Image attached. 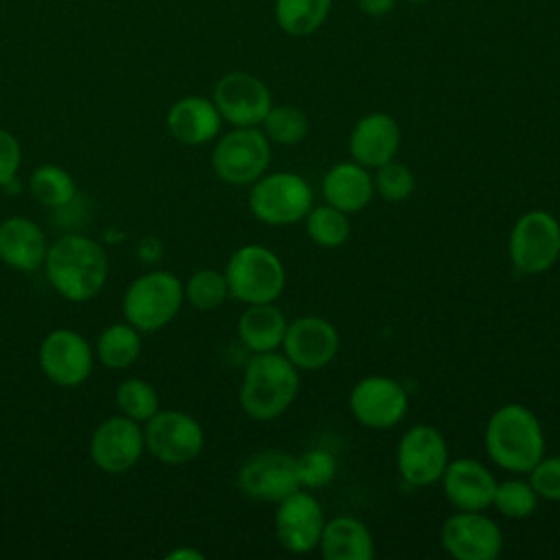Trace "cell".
<instances>
[{
    "instance_id": "24",
    "label": "cell",
    "mask_w": 560,
    "mask_h": 560,
    "mask_svg": "<svg viewBox=\"0 0 560 560\" xmlns=\"http://www.w3.org/2000/svg\"><path fill=\"white\" fill-rule=\"evenodd\" d=\"M317 549L326 560H372L376 551L370 527L350 514L324 523Z\"/></svg>"
},
{
    "instance_id": "40",
    "label": "cell",
    "mask_w": 560,
    "mask_h": 560,
    "mask_svg": "<svg viewBox=\"0 0 560 560\" xmlns=\"http://www.w3.org/2000/svg\"><path fill=\"white\" fill-rule=\"evenodd\" d=\"M405 2H429V0H405Z\"/></svg>"
},
{
    "instance_id": "20",
    "label": "cell",
    "mask_w": 560,
    "mask_h": 560,
    "mask_svg": "<svg viewBox=\"0 0 560 560\" xmlns=\"http://www.w3.org/2000/svg\"><path fill=\"white\" fill-rule=\"evenodd\" d=\"M400 149V127L394 116L372 112L359 118L348 138V151L365 168H378L396 158Z\"/></svg>"
},
{
    "instance_id": "26",
    "label": "cell",
    "mask_w": 560,
    "mask_h": 560,
    "mask_svg": "<svg viewBox=\"0 0 560 560\" xmlns=\"http://www.w3.org/2000/svg\"><path fill=\"white\" fill-rule=\"evenodd\" d=\"M332 0H276V22L291 37L313 35L328 18Z\"/></svg>"
},
{
    "instance_id": "34",
    "label": "cell",
    "mask_w": 560,
    "mask_h": 560,
    "mask_svg": "<svg viewBox=\"0 0 560 560\" xmlns=\"http://www.w3.org/2000/svg\"><path fill=\"white\" fill-rule=\"evenodd\" d=\"M300 486L306 490L324 488L337 477V457L322 446L308 448L295 457Z\"/></svg>"
},
{
    "instance_id": "13",
    "label": "cell",
    "mask_w": 560,
    "mask_h": 560,
    "mask_svg": "<svg viewBox=\"0 0 560 560\" xmlns=\"http://www.w3.org/2000/svg\"><path fill=\"white\" fill-rule=\"evenodd\" d=\"M144 446L164 464H188L203 448L201 424L184 411H158L147 420Z\"/></svg>"
},
{
    "instance_id": "16",
    "label": "cell",
    "mask_w": 560,
    "mask_h": 560,
    "mask_svg": "<svg viewBox=\"0 0 560 560\" xmlns=\"http://www.w3.org/2000/svg\"><path fill=\"white\" fill-rule=\"evenodd\" d=\"M236 483L245 497L269 503H278L280 499L302 488L295 457L282 451H262L252 455L241 466Z\"/></svg>"
},
{
    "instance_id": "28",
    "label": "cell",
    "mask_w": 560,
    "mask_h": 560,
    "mask_svg": "<svg viewBox=\"0 0 560 560\" xmlns=\"http://www.w3.org/2000/svg\"><path fill=\"white\" fill-rule=\"evenodd\" d=\"M304 223L308 238L324 249L341 247L350 236V214L326 201L322 206H313L304 217Z\"/></svg>"
},
{
    "instance_id": "1",
    "label": "cell",
    "mask_w": 560,
    "mask_h": 560,
    "mask_svg": "<svg viewBox=\"0 0 560 560\" xmlns=\"http://www.w3.org/2000/svg\"><path fill=\"white\" fill-rule=\"evenodd\" d=\"M50 287L70 302L92 300L105 284L109 262L105 249L81 234H68L55 241L44 258Z\"/></svg>"
},
{
    "instance_id": "19",
    "label": "cell",
    "mask_w": 560,
    "mask_h": 560,
    "mask_svg": "<svg viewBox=\"0 0 560 560\" xmlns=\"http://www.w3.org/2000/svg\"><path fill=\"white\" fill-rule=\"evenodd\" d=\"M442 492L455 510H488L492 505L497 477L479 459H448L442 477Z\"/></svg>"
},
{
    "instance_id": "6",
    "label": "cell",
    "mask_w": 560,
    "mask_h": 560,
    "mask_svg": "<svg viewBox=\"0 0 560 560\" xmlns=\"http://www.w3.org/2000/svg\"><path fill=\"white\" fill-rule=\"evenodd\" d=\"M184 284L171 271H151L136 278L125 298L122 313L127 322L144 332L166 326L179 313Z\"/></svg>"
},
{
    "instance_id": "7",
    "label": "cell",
    "mask_w": 560,
    "mask_h": 560,
    "mask_svg": "<svg viewBox=\"0 0 560 560\" xmlns=\"http://www.w3.org/2000/svg\"><path fill=\"white\" fill-rule=\"evenodd\" d=\"M508 256L527 276L551 269L560 258V221L540 208L523 212L510 230Z\"/></svg>"
},
{
    "instance_id": "21",
    "label": "cell",
    "mask_w": 560,
    "mask_h": 560,
    "mask_svg": "<svg viewBox=\"0 0 560 560\" xmlns=\"http://www.w3.org/2000/svg\"><path fill=\"white\" fill-rule=\"evenodd\" d=\"M221 114L210 98L184 96L175 101L166 114L171 136L188 147H199L217 138L221 129Z\"/></svg>"
},
{
    "instance_id": "36",
    "label": "cell",
    "mask_w": 560,
    "mask_h": 560,
    "mask_svg": "<svg viewBox=\"0 0 560 560\" xmlns=\"http://www.w3.org/2000/svg\"><path fill=\"white\" fill-rule=\"evenodd\" d=\"M527 481L538 499L560 501V455H542L527 472Z\"/></svg>"
},
{
    "instance_id": "37",
    "label": "cell",
    "mask_w": 560,
    "mask_h": 560,
    "mask_svg": "<svg viewBox=\"0 0 560 560\" xmlns=\"http://www.w3.org/2000/svg\"><path fill=\"white\" fill-rule=\"evenodd\" d=\"M20 160H22L20 142L9 131L0 129V186H7L15 179Z\"/></svg>"
},
{
    "instance_id": "10",
    "label": "cell",
    "mask_w": 560,
    "mask_h": 560,
    "mask_svg": "<svg viewBox=\"0 0 560 560\" xmlns=\"http://www.w3.org/2000/svg\"><path fill=\"white\" fill-rule=\"evenodd\" d=\"M348 407L361 427L385 431L407 416L409 394L396 378L372 374L354 383L348 396Z\"/></svg>"
},
{
    "instance_id": "31",
    "label": "cell",
    "mask_w": 560,
    "mask_h": 560,
    "mask_svg": "<svg viewBox=\"0 0 560 560\" xmlns=\"http://www.w3.org/2000/svg\"><path fill=\"white\" fill-rule=\"evenodd\" d=\"M230 298L228 280L223 271L199 269L184 284V300H188L199 311L219 308Z\"/></svg>"
},
{
    "instance_id": "18",
    "label": "cell",
    "mask_w": 560,
    "mask_h": 560,
    "mask_svg": "<svg viewBox=\"0 0 560 560\" xmlns=\"http://www.w3.org/2000/svg\"><path fill=\"white\" fill-rule=\"evenodd\" d=\"M144 451V433L136 420L127 416H112L96 427L90 438L92 462L109 472L120 475L129 470Z\"/></svg>"
},
{
    "instance_id": "39",
    "label": "cell",
    "mask_w": 560,
    "mask_h": 560,
    "mask_svg": "<svg viewBox=\"0 0 560 560\" xmlns=\"http://www.w3.org/2000/svg\"><path fill=\"white\" fill-rule=\"evenodd\" d=\"M166 558L168 560H203V553L197 549H190V547H182V549L171 551Z\"/></svg>"
},
{
    "instance_id": "2",
    "label": "cell",
    "mask_w": 560,
    "mask_h": 560,
    "mask_svg": "<svg viewBox=\"0 0 560 560\" xmlns=\"http://www.w3.org/2000/svg\"><path fill=\"white\" fill-rule=\"evenodd\" d=\"M483 446L494 466L508 472H529L545 455V431L529 407L505 402L488 418Z\"/></svg>"
},
{
    "instance_id": "30",
    "label": "cell",
    "mask_w": 560,
    "mask_h": 560,
    "mask_svg": "<svg viewBox=\"0 0 560 560\" xmlns=\"http://www.w3.org/2000/svg\"><path fill=\"white\" fill-rule=\"evenodd\" d=\"M501 516L510 521L527 518L538 508V494L525 479H505L497 481L492 505Z\"/></svg>"
},
{
    "instance_id": "17",
    "label": "cell",
    "mask_w": 560,
    "mask_h": 560,
    "mask_svg": "<svg viewBox=\"0 0 560 560\" xmlns=\"http://www.w3.org/2000/svg\"><path fill=\"white\" fill-rule=\"evenodd\" d=\"M39 365L55 385L77 387L92 372V348L77 330L57 328L39 346Z\"/></svg>"
},
{
    "instance_id": "9",
    "label": "cell",
    "mask_w": 560,
    "mask_h": 560,
    "mask_svg": "<svg viewBox=\"0 0 560 560\" xmlns=\"http://www.w3.org/2000/svg\"><path fill=\"white\" fill-rule=\"evenodd\" d=\"M448 459L446 438L431 424L409 427L396 446L398 475L413 488L438 483Z\"/></svg>"
},
{
    "instance_id": "5",
    "label": "cell",
    "mask_w": 560,
    "mask_h": 560,
    "mask_svg": "<svg viewBox=\"0 0 560 560\" xmlns=\"http://www.w3.org/2000/svg\"><path fill=\"white\" fill-rule=\"evenodd\" d=\"M249 210L265 225H291L304 221L313 208L308 182L291 171L260 175L249 190Z\"/></svg>"
},
{
    "instance_id": "14",
    "label": "cell",
    "mask_w": 560,
    "mask_h": 560,
    "mask_svg": "<svg viewBox=\"0 0 560 560\" xmlns=\"http://www.w3.org/2000/svg\"><path fill=\"white\" fill-rule=\"evenodd\" d=\"M221 118L232 127H258L273 105L271 90L249 72L223 74L212 92Z\"/></svg>"
},
{
    "instance_id": "3",
    "label": "cell",
    "mask_w": 560,
    "mask_h": 560,
    "mask_svg": "<svg viewBox=\"0 0 560 560\" xmlns=\"http://www.w3.org/2000/svg\"><path fill=\"white\" fill-rule=\"evenodd\" d=\"M300 392V370L284 352H254L245 365L238 402L252 420H276Z\"/></svg>"
},
{
    "instance_id": "35",
    "label": "cell",
    "mask_w": 560,
    "mask_h": 560,
    "mask_svg": "<svg viewBox=\"0 0 560 560\" xmlns=\"http://www.w3.org/2000/svg\"><path fill=\"white\" fill-rule=\"evenodd\" d=\"M372 177H374V192L385 201H394V203L405 201L411 197L416 188L413 171L407 164L396 162V158L381 164Z\"/></svg>"
},
{
    "instance_id": "11",
    "label": "cell",
    "mask_w": 560,
    "mask_h": 560,
    "mask_svg": "<svg viewBox=\"0 0 560 560\" xmlns=\"http://www.w3.org/2000/svg\"><path fill=\"white\" fill-rule=\"evenodd\" d=\"M440 542L455 560H494L503 549V532L486 510H455L442 523Z\"/></svg>"
},
{
    "instance_id": "23",
    "label": "cell",
    "mask_w": 560,
    "mask_h": 560,
    "mask_svg": "<svg viewBox=\"0 0 560 560\" xmlns=\"http://www.w3.org/2000/svg\"><path fill=\"white\" fill-rule=\"evenodd\" d=\"M48 245L39 225L26 217L0 223V260L15 271H33L44 265Z\"/></svg>"
},
{
    "instance_id": "38",
    "label": "cell",
    "mask_w": 560,
    "mask_h": 560,
    "mask_svg": "<svg viewBox=\"0 0 560 560\" xmlns=\"http://www.w3.org/2000/svg\"><path fill=\"white\" fill-rule=\"evenodd\" d=\"M396 0H359V9L370 18H383L394 9Z\"/></svg>"
},
{
    "instance_id": "4",
    "label": "cell",
    "mask_w": 560,
    "mask_h": 560,
    "mask_svg": "<svg viewBox=\"0 0 560 560\" xmlns=\"http://www.w3.org/2000/svg\"><path fill=\"white\" fill-rule=\"evenodd\" d=\"M225 280L230 298L245 304L276 302L287 284V271L276 252L265 245L238 247L228 265Z\"/></svg>"
},
{
    "instance_id": "32",
    "label": "cell",
    "mask_w": 560,
    "mask_h": 560,
    "mask_svg": "<svg viewBox=\"0 0 560 560\" xmlns=\"http://www.w3.org/2000/svg\"><path fill=\"white\" fill-rule=\"evenodd\" d=\"M116 405L122 416L147 422L153 413L160 411V398L151 383L142 378H127L116 387Z\"/></svg>"
},
{
    "instance_id": "22",
    "label": "cell",
    "mask_w": 560,
    "mask_h": 560,
    "mask_svg": "<svg viewBox=\"0 0 560 560\" xmlns=\"http://www.w3.org/2000/svg\"><path fill=\"white\" fill-rule=\"evenodd\" d=\"M324 201L346 214L361 212L374 197V177L359 162H339L330 166L322 179Z\"/></svg>"
},
{
    "instance_id": "29",
    "label": "cell",
    "mask_w": 560,
    "mask_h": 560,
    "mask_svg": "<svg viewBox=\"0 0 560 560\" xmlns=\"http://www.w3.org/2000/svg\"><path fill=\"white\" fill-rule=\"evenodd\" d=\"M260 127L269 142L293 147L308 136V116L295 105H271Z\"/></svg>"
},
{
    "instance_id": "33",
    "label": "cell",
    "mask_w": 560,
    "mask_h": 560,
    "mask_svg": "<svg viewBox=\"0 0 560 560\" xmlns=\"http://www.w3.org/2000/svg\"><path fill=\"white\" fill-rule=\"evenodd\" d=\"M31 192L44 206L59 208L74 197V182L68 171L55 164H44L31 175Z\"/></svg>"
},
{
    "instance_id": "8",
    "label": "cell",
    "mask_w": 560,
    "mask_h": 560,
    "mask_svg": "<svg viewBox=\"0 0 560 560\" xmlns=\"http://www.w3.org/2000/svg\"><path fill=\"white\" fill-rule=\"evenodd\" d=\"M271 142L258 127H234L212 149V168L219 179L245 186L267 173Z\"/></svg>"
},
{
    "instance_id": "12",
    "label": "cell",
    "mask_w": 560,
    "mask_h": 560,
    "mask_svg": "<svg viewBox=\"0 0 560 560\" xmlns=\"http://www.w3.org/2000/svg\"><path fill=\"white\" fill-rule=\"evenodd\" d=\"M324 523V508L306 488H298L280 499L273 514L276 538L289 553H308L317 549Z\"/></svg>"
},
{
    "instance_id": "25",
    "label": "cell",
    "mask_w": 560,
    "mask_h": 560,
    "mask_svg": "<svg viewBox=\"0 0 560 560\" xmlns=\"http://www.w3.org/2000/svg\"><path fill=\"white\" fill-rule=\"evenodd\" d=\"M287 324L284 313L273 302L247 304L236 322V335L252 354L271 352L282 346Z\"/></svg>"
},
{
    "instance_id": "27",
    "label": "cell",
    "mask_w": 560,
    "mask_h": 560,
    "mask_svg": "<svg viewBox=\"0 0 560 560\" xmlns=\"http://www.w3.org/2000/svg\"><path fill=\"white\" fill-rule=\"evenodd\" d=\"M96 354L109 370L129 368L140 354V335L131 324L107 326L96 341Z\"/></svg>"
},
{
    "instance_id": "15",
    "label": "cell",
    "mask_w": 560,
    "mask_h": 560,
    "mask_svg": "<svg viewBox=\"0 0 560 560\" xmlns=\"http://www.w3.org/2000/svg\"><path fill=\"white\" fill-rule=\"evenodd\" d=\"M280 348L298 370L315 372L337 357L339 332L332 322L319 315H302L287 324Z\"/></svg>"
}]
</instances>
